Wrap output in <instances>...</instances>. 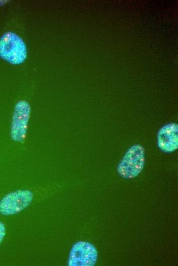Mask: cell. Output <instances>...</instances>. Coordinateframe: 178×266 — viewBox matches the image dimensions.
I'll list each match as a JSON object with an SVG mask.
<instances>
[{
    "label": "cell",
    "mask_w": 178,
    "mask_h": 266,
    "mask_svg": "<svg viewBox=\"0 0 178 266\" xmlns=\"http://www.w3.org/2000/svg\"><path fill=\"white\" fill-rule=\"evenodd\" d=\"M27 50L23 39L8 31L0 38V57L13 64L22 63L26 59Z\"/></svg>",
    "instance_id": "1"
},
{
    "label": "cell",
    "mask_w": 178,
    "mask_h": 266,
    "mask_svg": "<svg viewBox=\"0 0 178 266\" xmlns=\"http://www.w3.org/2000/svg\"><path fill=\"white\" fill-rule=\"evenodd\" d=\"M145 162V151L140 144H136L126 151L119 162L117 171L125 179H133L143 170Z\"/></svg>",
    "instance_id": "2"
},
{
    "label": "cell",
    "mask_w": 178,
    "mask_h": 266,
    "mask_svg": "<svg viewBox=\"0 0 178 266\" xmlns=\"http://www.w3.org/2000/svg\"><path fill=\"white\" fill-rule=\"evenodd\" d=\"M96 247L86 241L75 242L70 251L68 260L69 266H93L98 259Z\"/></svg>",
    "instance_id": "3"
},
{
    "label": "cell",
    "mask_w": 178,
    "mask_h": 266,
    "mask_svg": "<svg viewBox=\"0 0 178 266\" xmlns=\"http://www.w3.org/2000/svg\"><path fill=\"white\" fill-rule=\"evenodd\" d=\"M33 198L28 190H18L6 194L0 201V213L10 215L18 213L28 207Z\"/></svg>",
    "instance_id": "4"
},
{
    "label": "cell",
    "mask_w": 178,
    "mask_h": 266,
    "mask_svg": "<svg viewBox=\"0 0 178 266\" xmlns=\"http://www.w3.org/2000/svg\"><path fill=\"white\" fill-rule=\"evenodd\" d=\"M30 112V106L27 101L20 100L16 104L11 127V136L14 140L20 142L26 138Z\"/></svg>",
    "instance_id": "5"
},
{
    "label": "cell",
    "mask_w": 178,
    "mask_h": 266,
    "mask_svg": "<svg viewBox=\"0 0 178 266\" xmlns=\"http://www.w3.org/2000/svg\"><path fill=\"white\" fill-rule=\"evenodd\" d=\"M158 146L163 151L170 153L178 148V126L170 123L162 126L158 132Z\"/></svg>",
    "instance_id": "6"
},
{
    "label": "cell",
    "mask_w": 178,
    "mask_h": 266,
    "mask_svg": "<svg viewBox=\"0 0 178 266\" xmlns=\"http://www.w3.org/2000/svg\"><path fill=\"white\" fill-rule=\"evenodd\" d=\"M5 226L4 224L0 221V243L2 241L5 235Z\"/></svg>",
    "instance_id": "7"
}]
</instances>
